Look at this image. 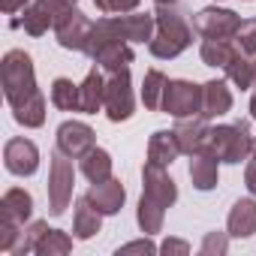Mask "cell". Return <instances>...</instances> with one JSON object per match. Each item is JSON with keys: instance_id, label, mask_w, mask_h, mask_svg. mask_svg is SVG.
<instances>
[{"instance_id": "obj_22", "label": "cell", "mask_w": 256, "mask_h": 256, "mask_svg": "<svg viewBox=\"0 0 256 256\" xmlns=\"http://www.w3.org/2000/svg\"><path fill=\"white\" fill-rule=\"evenodd\" d=\"M133 48L130 42H114V46H106L102 52L94 54V64L102 70V72H114V70H124L126 64H133Z\"/></svg>"}, {"instance_id": "obj_15", "label": "cell", "mask_w": 256, "mask_h": 256, "mask_svg": "<svg viewBox=\"0 0 256 256\" xmlns=\"http://www.w3.org/2000/svg\"><path fill=\"white\" fill-rule=\"evenodd\" d=\"M34 214V196L22 187H12L4 193V199H0V220L4 223H16L24 229V220H30Z\"/></svg>"}, {"instance_id": "obj_12", "label": "cell", "mask_w": 256, "mask_h": 256, "mask_svg": "<svg viewBox=\"0 0 256 256\" xmlns=\"http://www.w3.org/2000/svg\"><path fill=\"white\" fill-rule=\"evenodd\" d=\"M4 163L12 175L24 178V175H34L40 169V148L30 142V139H10L6 148H4Z\"/></svg>"}, {"instance_id": "obj_24", "label": "cell", "mask_w": 256, "mask_h": 256, "mask_svg": "<svg viewBox=\"0 0 256 256\" xmlns=\"http://www.w3.org/2000/svg\"><path fill=\"white\" fill-rule=\"evenodd\" d=\"M226 76H229V82L238 84L241 90H244V88H253V78H256V58H250V54H244V52L238 48L235 58L226 64Z\"/></svg>"}, {"instance_id": "obj_36", "label": "cell", "mask_w": 256, "mask_h": 256, "mask_svg": "<svg viewBox=\"0 0 256 256\" xmlns=\"http://www.w3.org/2000/svg\"><path fill=\"white\" fill-rule=\"evenodd\" d=\"M160 250H163V253H181V256H187V253H190V244L181 241V238H166V241L160 244Z\"/></svg>"}, {"instance_id": "obj_42", "label": "cell", "mask_w": 256, "mask_h": 256, "mask_svg": "<svg viewBox=\"0 0 256 256\" xmlns=\"http://www.w3.org/2000/svg\"><path fill=\"white\" fill-rule=\"evenodd\" d=\"M250 160H256V139H253V151H250Z\"/></svg>"}, {"instance_id": "obj_20", "label": "cell", "mask_w": 256, "mask_h": 256, "mask_svg": "<svg viewBox=\"0 0 256 256\" xmlns=\"http://www.w3.org/2000/svg\"><path fill=\"white\" fill-rule=\"evenodd\" d=\"M226 232L232 238H250L256 232V202L253 199H238L229 211Z\"/></svg>"}, {"instance_id": "obj_40", "label": "cell", "mask_w": 256, "mask_h": 256, "mask_svg": "<svg viewBox=\"0 0 256 256\" xmlns=\"http://www.w3.org/2000/svg\"><path fill=\"white\" fill-rule=\"evenodd\" d=\"M154 4H157V6H175L178 0H154Z\"/></svg>"}, {"instance_id": "obj_9", "label": "cell", "mask_w": 256, "mask_h": 256, "mask_svg": "<svg viewBox=\"0 0 256 256\" xmlns=\"http://www.w3.org/2000/svg\"><path fill=\"white\" fill-rule=\"evenodd\" d=\"M96 148V133L82 120H64L58 126V151L70 160H82L88 151Z\"/></svg>"}, {"instance_id": "obj_11", "label": "cell", "mask_w": 256, "mask_h": 256, "mask_svg": "<svg viewBox=\"0 0 256 256\" xmlns=\"http://www.w3.org/2000/svg\"><path fill=\"white\" fill-rule=\"evenodd\" d=\"M175 136L181 145V154H196L202 148H208L211 139V126L205 114H190V118H178L175 124Z\"/></svg>"}, {"instance_id": "obj_17", "label": "cell", "mask_w": 256, "mask_h": 256, "mask_svg": "<svg viewBox=\"0 0 256 256\" xmlns=\"http://www.w3.org/2000/svg\"><path fill=\"white\" fill-rule=\"evenodd\" d=\"M54 22H58V12L46 0H36V4L24 6V16L16 22V28H24V34H30V36H42L48 28H54Z\"/></svg>"}, {"instance_id": "obj_10", "label": "cell", "mask_w": 256, "mask_h": 256, "mask_svg": "<svg viewBox=\"0 0 256 256\" xmlns=\"http://www.w3.org/2000/svg\"><path fill=\"white\" fill-rule=\"evenodd\" d=\"M142 196H148L151 202H157V205H163V208H172V205H175L178 187H175V181L169 178L166 166L151 163V160L145 163V169H142Z\"/></svg>"}, {"instance_id": "obj_32", "label": "cell", "mask_w": 256, "mask_h": 256, "mask_svg": "<svg viewBox=\"0 0 256 256\" xmlns=\"http://www.w3.org/2000/svg\"><path fill=\"white\" fill-rule=\"evenodd\" d=\"M235 46H238L244 54L256 58V18H247V22H241L238 34H235Z\"/></svg>"}, {"instance_id": "obj_1", "label": "cell", "mask_w": 256, "mask_h": 256, "mask_svg": "<svg viewBox=\"0 0 256 256\" xmlns=\"http://www.w3.org/2000/svg\"><path fill=\"white\" fill-rule=\"evenodd\" d=\"M154 16H157V30L148 42V52L160 60H172L181 52H187L193 42V30L184 22V16L175 6H157Z\"/></svg>"}, {"instance_id": "obj_39", "label": "cell", "mask_w": 256, "mask_h": 256, "mask_svg": "<svg viewBox=\"0 0 256 256\" xmlns=\"http://www.w3.org/2000/svg\"><path fill=\"white\" fill-rule=\"evenodd\" d=\"M0 6H4L6 16H12V12H18V10L28 6V0H0Z\"/></svg>"}, {"instance_id": "obj_43", "label": "cell", "mask_w": 256, "mask_h": 256, "mask_svg": "<svg viewBox=\"0 0 256 256\" xmlns=\"http://www.w3.org/2000/svg\"><path fill=\"white\" fill-rule=\"evenodd\" d=\"M253 90H256V78H253Z\"/></svg>"}, {"instance_id": "obj_3", "label": "cell", "mask_w": 256, "mask_h": 256, "mask_svg": "<svg viewBox=\"0 0 256 256\" xmlns=\"http://www.w3.org/2000/svg\"><path fill=\"white\" fill-rule=\"evenodd\" d=\"M208 148L217 154L220 163H241L253 151V136H250V124L235 120V124H220L211 126V139Z\"/></svg>"}, {"instance_id": "obj_33", "label": "cell", "mask_w": 256, "mask_h": 256, "mask_svg": "<svg viewBox=\"0 0 256 256\" xmlns=\"http://www.w3.org/2000/svg\"><path fill=\"white\" fill-rule=\"evenodd\" d=\"M199 250L202 256H223L229 250V232H208Z\"/></svg>"}, {"instance_id": "obj_35", "label": "cell", "mask_w": 256, "mask_h": 256, "mask_svg": "<svg viewBox=\"0 0 256 256\" xmlns=\"http://www.w3.org/2000/svg\"><path fill=\"white\" fill-rule=\"evenodd\" d=\"M126 253H157V244L142 238V241H130V244H124L118 247V256H126Z\"/></svg>"}, {"instance_id": "obj_19", "label": "cell", "mask_w": 256, "mask_h": 256, "mask_svg": "<svg viewBox=\"0 0 256 256\" xmlns=\"http://www.w3.org/2000/svg\"><path fill=\"white\" fill-rule=\"evenodd\" d=\"M100 226H102V214L96 211V205L88 196H78L76 199V214H72V232H76V238L88 241V238H94L100 232Z\"/></svg>"}, {"instance_id": "obj_6", "label": "cell", "mask_w": 256, "mask_h": 256, "mask_svg": "<svg viewBox=\"0 0 256 256\" xmlns=\"http://www.w3.org/2000/svg\"><path fill=\"white\" fill-rule=\"evenodd\" d=\"M102 108H106L112 124L133 118V82H130V70L126 66L106 76V102H102Z\"/></svg>"}, {"instance_id": "obj_38", "label": "cell", "mask_w": 256, "mask_h": 256, "mask_svg": "<svg viewBox=\"0 0 256 256\" xmlns=\"http://www.w3.org/2000/svg\"><path fill=\"white\" fill-rule=\"evenodd\" d=\"M46 4H48V6L58 12V18H60V16L70 10V6H76V4H78V0H46Z\"/></svg>"}, {"instance_id": "obj_13", "label": "cell", "mask_w": 256, "mask_h": 256, "mask_svg": "<svg viewBox=\"0 0 256 256\" xmlns=\"http://www.w3.org/2000/svg\"><path fill=\"white\" fill-rule=\"evenodd\" d=\"M217 166H220V160H217V154L211 148H202V151L190 154V181H193V187L202 190V193L214 190L217 187V178H220V169Z\"/></svg>"}, {"instance_id": "obj_16", "label": "cell", "mask_w": 256, "mask_h": 256, "mask_svg": "<svg viewBox=\"0 0 256 256\" xmlns=\"http://www.w3.org/2000/svg\"><path fill=\"white\" fill-rule=\"evenodd\" d=\"M78 94H82V102H78V112L84 114H96L102 112V102H106V76L100 66H94L84 82L78 84Z\"/></svg>"}, {"instance_id": "obj_2", "label": "cell", "mask_w": 256, "mask_h": 256, "mask_svg": "<svg viewBox=\"0 0 256 256\" xmlns=\"http://www.w3.org/2000/svg\"><path fill=\"white\" fill-rule=\"evenodd\" d=\"M36 72H34V60L28 52L12 48L4 54V96L12 108H18L22 102H28L30 96H36Z\"/></svg>"}, {"instance_id": "obj_14", "label": "cell", "mask_w": 256, "mask_h": 256, "mask_svg": "<svg viewBox=\"0 0 256 256\" xmlns=\"http://www.w3.org/2000/svg\"><path fill=\"white\" fill-rule=\"evenodd\" d=\"M84 196L96 205V211H100V214H118V211L124 208L126 190H124V184H120L118 178H106V181L90 184V190H88Z\"/></svg>"}, {"instance_id": "obj_34", "label": "cell", "mask_w": 256, "mask_h": 256, "mask_svg": "<svg viewBox=\"0 0 256 256\" xmlns=\"http://www.w3.org/2000/svg\"><path fill=\"white\" fill-rule=\"evenodd\" d=\"M139 4H142V0H94V6L100 12H108V16H114V12H133Z\"/></svg>"}, {"instance_id": "obj_41", "label": "cell", "mask_w": 256, "mask_h": 256, "mask_svg": "<svg viewBox=\"0 0 256 256\" xmlns=\"http://www.w3.org/2000/svg\"><path fill=\"white\" fill-rule=\"evenodd\" d=\"M250 114H253V120H256V94H253V100H250Z\"/></svg>"}, {"instance_id": "obj_5", "label": "cell", "mask_w": 256, "mask_h": 256, "mask_svg": "<svg viewBox=\"0 0 256 256\" xmlns=\"http://www.w3.org/2000/svg\"><path fill=\"white\" fill-rule=\"evenodd\" d=\"M160 112L172 118H190L202 114V84L187 82V78H169L163 90V106Z\"/></svg>"}, {"instance_id": "obj_23", "label": "cell", "mask_w": 256, "mask_h": 256, "mask_svg": "<svg viewBox=\"0 0 256 256\" xmlns=\"http://www.w3.org/2000/svg\"><path fill=\"white\" fill-rule=\"evenodd\" d=\"M235 52H238V46H235L232 40H205V42L199 46L202 64H205V66H220V70H226V64L235 58Z\"/></svg>"}, {"instance_id": "obj_29", "label": "cell", "mask_w": 256, "mask_h": 256, "mask_svg": "<svg viewBox=\"0 0 256 256\" xmlns=\"http://www.w3.org/2000/svg\"><path fill=\"white\" fill-rule=\"evenodd\" d=\"M12 118L22 126H42L46 124V96L42 94L30 96L28 102H22L18 108H12Z\"/></svg>"}, {"instance_id": "obj_21", "label": "cell", "mask_w": 256, "mask_h": 256, "mask_svg": "<svg viewBox=\"0 0 256 256\" xmlns=\"http://www.w3.org/2000/svg\"><path fill=\"white\" fill-rule=\"evenodd\" d=\"M181 154V145H178V136L175 130H157L148 142V160L151 163H160V166H172Z\"/></svg>"}, {"instance_id": "obj_7", "label": "cell", "mask_w": 256, "mask_h": 256, "mask_svg": "<svg viewBox=\"0 0 256 256\" xmlns=\"http://www.w3.org/2000/svg\"><path fill=\"white\" fill-rule=\"evenodd\" d=\"M90 30H94V22L70 6L58 22H54V36H58V46L66 48V52H88V42H90Z\"/></svg>"}, {"instance_id": "obj_8", "label": "cell", "mask_w": 256, "mask_h": 256, "mask_svg": "<svg viewBox=\"0 0 256 256\" xmlns=\"http://www.w3.org/2000/svg\"><path fill=\"white\" fill-rule=\"evenodd\" d=\"M238 28H241L238 12L220 10V6H205V10H199L196 18H193V30H196L202 40H235Z\"/></svg>"}, {"instance_id": "obj_27", "label": "cell", "mask_w": 256, "mask_h": 256, "mask_svg": "<svg viewBox=\"0 0 256 256\" xmlns=\"http://www.w3.org/2000/svg\"><path fill=\"white\" fill-rule=\"evenodd\" d=\"M166 76L160 72V70H148L145 72V82H142V102H145V108H151V112H160V106H163V90H166Z\"/></svg>"}, {"instance_id": "obj_18", "label": "cell", "mask_w": 256, "mask_h": 256, "mask_svg": "<svg viewBox=\"0 0 256 256\" xmlns=\"http://www.w3.org/2000/svg\"><path fill=\"white\" fill-rule=\"evenodd\" d=\"M232 108V90L226 88L223 78H211L202 84V114L205 118H220Z\"/></svg>"}, {"instance_id": "obj_26", "label": "cell", "mask_w": 256, "mask_h": 256, "mask_svg": "<svg viewBox=\"0 0 256 256\" xmlns=\"http://www.w3.org/2000/svg\"><path fill=\"white\" fill-rule=\"evenodd\" d=\"M78 102H82V94H78V84H72V78H54L52 82V106L60 108V112H78Z\"/></svg>"}, {"instance_id": "obj_31", "label": "cell", "mask_w": 256, "mask_h": 256, "mask_svg": "<svg viewBox=\"0 0 256 256\" xmlns=\"http://www.w3.org/2000/svg\"><path fill=\"white\" fill-rule=\"evenodd\" d=\"M48 232V223L46 220H34L24 232H22V238H18V244H16V250L12 253H18V256H24V253H36V244H40V238Z\"/></svg>"}, {"instance_id": "obj_28", "label": "cell", "mask_w": 256, "mask_h": 256, "mask_svg": "<svg viewBox=\"0 0 256 256\" xmlns=\"http://www.w3.org/2000/svg\"><path fill=\"white\" fill-rule=\"evenodd\" d=\"M163 217H166V208H163V205L151 202L148 196H142V199H139L136 220H139V229H142L145 235H154V232H160V229H163Z\"/></svg>"}, {"instance_id": "obj_30", "label": "cell", "mask_w": 256, "mask_h": 256, "mask_svg": "<svg viewBox=\"0 0 256 256\" xmlns=\"http://www.w3.org/2000/svg\"><path fill=\"white\" fill-rule=\"evenodd\" d=\"M70 250H72V238L64 229H52V226H48V232L36 244V253L40 256H66Z\"/></svg>"}, {"instance_id": "obj_37", "label": "cell", "mask_w": 256, "mask_h": 256, "mask_svg": "<svg viewBox=\"0 0 256 256\" xmlns=\"http://www.w3.org/2000/svg\"><path fill=\"white\" fill-rule=\"evenodd\" d=\"M244 184H247V190L256 196V160L247 163V169H244Z\"/></svg>"}, {"instance_id": "obj_4", "label": "cell", "mask_w": 256, "mask_h": 256, "mask_svg": "<svg viewBox=\"0 0 256 256\" xmlns=\"http://www.w3.org/2000/svg\"><path fill=\"white\" fill-rule=\"evenodd\" d=\"M72 187H76V169L66 160V154H52V166H48V214L60 217L70 202H72Z\"/></svg>"}, {"instance_id": "obj_25", "label": "cell", "mask_w": 256, "mask_h": 256, "mask_svg": "<svg viewBox=\"0 0 256 256\" xmlns=\"http://www.w3.org/2000/svg\"><path fill=\"white\" fill-rule=\"evenodd\" d=\"M82 175H84L90 184L112 178V154H108V151H102V148L88 151V154L82 157Z\"/></svg>"}]
</instances>
